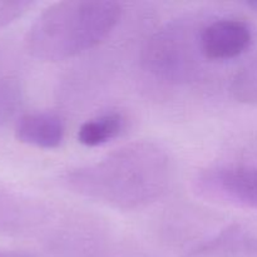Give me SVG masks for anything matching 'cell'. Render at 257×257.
<instances>
[{
  "instance_id": "4",
  "label": "cell",
  "mask_w": 257,
  "mask_h": 257,
  "mask_svg": "<svg viewBox=\"0 0 257 257\" xmlns=\"http://www.w3.org/2000/svg\"><path fill=\"white\" fill-rule=\"evenodd\" d=\"M188 29L171 24L158 30L146 43L143 67L155 78L168 83L188 82L196 74L195 45Z\"/></svg>"
},
{
  "instance_id": "11",
  "label": "cell",
  "mask_w": 257,
  "mask_h": 257,
  "mask_svg": "<svg viewBox=\"0 0 257 257\" xmlns=\"http://www.w3.org/2000/svg\"><path fill=\"white\" fill-rule=\"evenodd\" d=\"M33 4L32 2H0V29L15 22Z\"/></svg>"
},
{
  "instance_id": "3",
  "label": "cell",
  "mask_w": 257,
  "mask_h": 257,
  "mask_svg": "<svg viewBox=\"0 0 257 257\" xmlns=\"http://www.w3.org/2000/svg\"><path fill=\"white\" fill-rule=\"evenodd\" d=\"M193 188L212 202L257 210V151L205 168Z\"/></svg>"
},
{
  "instance_id": "5",
  "label": "cell",
  "mask_w": 257,
  "mask_h": 257,
  "mask_svg": "<svg viewBox=\"0 0 257 257\" xmlns=\"http://www.w3.org/2000/svg\"><path fill=\"white\" fill-rule=\"evenodd\" d=\"M198 49L205 59L225 62L246 52L252 43V32L247 23L225 18L208 23L197 34Z\"/></svg>"
},
{
  "instance_id": "6",
  "label": "cell",
  "mask_w": 257,
  "mask_h": 257,
  "mask_svg": "<svg viewBox=\"0 0 257 257\" xmlns=\"http://www.w3.org/2000/svg\"><path fill=\"white\" fill-rule=\"evenodd\" d=\"M182 257H257V226L233 223Z\"/></svg>"
},
{
  "instance_id": "2",
  "label": "cell",
  "mask_w": 257,
  "mask_h": 257,
  "mask_svg": "<svg viewBox=\"0 0 257 257\" xmlns=\"http://www.w3.org/2000/svg\"><path fill=\"white\" fill-rule=\"evenodd\" d=\"M122 7L108 0H65L43 10L30 27L33 57L62 62L97 47L119 23Z\"/></svg>"
},
{
  "instance_id": "12",
  "label": "cell",
  "mask_w": 257,
  "mask_h": 257,
  "mask_svg": "<svg viewBox=\"0 0 257 257\" xmlns=\"http://www.w3.org/2000/svg\"><path fill=\"white\" fill-rule=\"evenodd\" d=\"M0 257H35L30 253L20 252V251H13V250H3L0 248Z\"/></svg>"
},
{
  "instance_id": "10",
  "label": "cell",
  "mask_w": 257,
  "mask_h": 257,
  "mask_svg": "<svg viewBox=\"0 0 257 257\" xmlns=\"http://www.w3.org/2000/svg\"><path fill=\"white\" fill-rule=\"evenodd\" d=\"M22 103V89L17 80L0 74V127L17 113Z\"/></svg>"
},
{
  "instance_id": "9",
  "label": "cell",
  "mask_w": 257,
  "mask_h": 257,
  "mask_svg": "<svg viewBox=\"0 0 257 257\" xmlns=\"http://www.w3.org/2000/svg\"><path fill=\"white\" fill-rule=\"evenodd\" d=\"M125 124L124 117L118 112H108L88 119L78 131V141L87 147H98L114 140Z\"/></svg>"
},
{
  "instance_id": "13",
  "label": "cell",
  "mask_w": 257,
  "mask_h": 257,
  "mask_svg": "<svg viewBox=\"0 0 257 257\" xmlns=\"http://www.w3.org/2000/svg\"><path fill=\"white\" fill-rule=\"evenodd\" d=\"M246 4H247L250 8H252V9L257 10V0H250V2H247Z\"/></svg>"
},
{
  "instance_id": "7",
  "label": "cell",
  "mask_w": 257,
  "mask_h": 257,
  "mask_svg": "<svg viewBox=\"0 0 257 257\" xmlns=\"http://www.w3.org/2000/svg\"><path fill=\"white\" fill-rule=\"evenodd\" d=\"M47 210L33 198L0 187V233H19L43 223Z\"/></svg>"
},
{
  "instance_id": "8",
  "label": "cell",
  "mask_w": 257,
  "mask_h": 257,
  "mask_svg": "<svg viewBox=\"0 0 257 257\" xmlns=\"http://www.w3.org/2000/svg\"><path fill=\"white\" fill-rule=\"evenodd\" d=\"M15 136L24 145L42 150H54L63 142L64 123L53 113H28L18 120Z\"/></svg>"
},
{
  "instance_id": "1",
  "label": "cell",
  "mask_w": 257,
  "mask_h": 257,
  "mask_svg": "<svg viewBox=\"0 0 257 257\" xmlns=\"http://www.w3.org/2000/svg\"><path fill=\"white\" fill-rule=\"evenodd\" d=\"M173 162L163 146L136 141L100 160L63 176L68 190L120 211L145 208L160 200L171 185Z\"/></svg>"
}]
</instances>
